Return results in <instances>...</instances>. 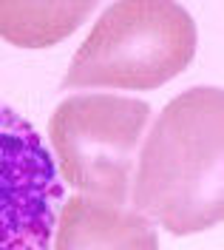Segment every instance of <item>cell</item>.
Masks as SVG:
<instances>
[{
	"label": "cell",
	"mask_w": 224,
	"mask_h": 250,
	"mask_svg": "<svg viewBox=\"0 0 224 250\" xmlns=\"http://www.w3.org/2000/svg\"><path fill=\"white\" fill-rule=\"evenodd\" d=\"M131 208L173 236L216 228L224 216V94L196 85L173 97L136 156Z\"/></svg>",
	"instance_id": "cell-1"
},
{
	"label": "cell",
	"mask_w": 224,
	"mask_h": 250,
	"mask_svg": "<svg viewBox=\"0 0 224 250\" xmlns=\"http://www.w3.org/2000/svg\"><path fill=\"white\" fill-rule=\"evenodd\" d=\"M196 54V23L170 0L108 6L63 77L65 88L150 91L179 77Z\"/></svg>",
	"instance_id": "cell-2"
},
{
	"label": "cell",
	"mask_w": 224,
	"mask_h": 250,
	"mask_svg": "<svg viewBox=\"0 0 224 250\" xmlns=\"http://www.w3.org/2000/svg\"><path fill=\"white\" fill-rule=\"evenodd\" d=\"M148 123L150 105L145 100L119 94L65 97L48 123L60 179L82 196L125 205Z\"/></svg>",
	"instance_id": "cell-3"
},
{
	"label": "cell",
	"mask_w": 224,
	"mask_h": 250,
	"mask_svg": "<svg viewBox=\"0 0 224 250\" xmlns=\"http://www.w3.org/2000/svg\"><path fill=\"white\" fill-rule=\"evenodd\" d=\"M63 179L43 137L0 103V250H51Z\"/></svg>",
	"instance_id": "cell-4"
},
{
	"label": "cell",
	"mask_w": 224,
	"mask_h": 250,
	"mask_svg": "<svg viewBox=\"0 0 224 250\" xmlns=\"http://www.w3.org/2000/svg\"><path fill=\"white\" fill-rule=\"evenodd\" d=\"M51 250H159V233L133 208L74 193L60 205Z\"/></svg>",
	"instance_id": "cell-5"
},
{
	"label": "cell",
	"mask_w": 224,
	"mask_h": 250,
	"mask_svg": "<svg viewBox=\"0 0 224 250\" xmlns=\"http://www.w3.org/2000/svg\"><path fill=\"white\" fill-rule=\"evenodd\" d=\"M94 0L82 3H29L0 0V37L17 48H51L80 29L94 12Z\"/></svg>",
	"instance_id": "cell-6"
}]
</instances>
